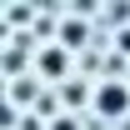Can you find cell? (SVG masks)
Here are the masks:
<instances>
[{"label": "cell", "mask_w": 130, "mask_h": 130, "mask_svg": "<svg viewBox=\"0 0 130 130\" xmlns=\"http://www.w3.org/2000/svg\"><path fill=\"white\" fill-rule=\"evenodd\" d=\"M125 105H130V95H125V85H120V80L100 85V110H105V115H120Z\"/></svg>", "instance_id": "obj_1"}, {"label": "cell", "mask_w": 130, "mask_h": 130, "mask_svg": "<svg viewBox=\"0 0 130 130\" xmlns=\"http://www.w3.org/2000/svg\"><path fill=\"white\" fill-rule=\"evenodd\" d=\"M40 65H45L50 75H60V65H65V60H60V50H45V55H40Z\"/></svg>", "instance_id": "obj_2"}, {"label": "cell", "mask_w": 130, "mask_h": 130, "mask_svg": "<svg viewBox=\"0 0 130 130\" xmlns=\"http://www.w3.org/2000/svg\"><path fill=\"white\" fill-rule=\"evenodd\" d=\"M55 130H75V120H55Z\"/></svg>", "instance_id": "obj_3"}, {"label": "cell", "mask_w": 130, "mask_h": 130, "mask_svg": "<svg viewBox=\"0 0 130 130\" xmlns=\"http://www.w3.org/2000/svg\"><path fill=\"white\" fill-rule=\"evenodd\" d=\"M120 45H125V50H130V30H125V35H120Z\"/></svg>", "instance_id": "obj_4"}]
</instances>
